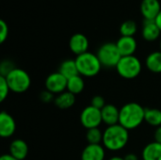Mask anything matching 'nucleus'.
<instances>
[{
  "label": "nucleus",
  "instance_id": "nucleus-1",
  "mask_svg": "<svg viewBox=\"0 0 161 160\" xmlns=\"http://www.w3.org/2000/svg\"><path fill=\"white\" fill-rule=\"evenodd\" d=\"M144 116L145 108H143V107L135 102L127 103L120 109L119 124L128 131L136 129L144 122Z\"/></svg>",
  "mask_w": 161,
  "mask_h": 160
},
{
  "label": "nucleus",
  "instance_id": "nucleus-2",
  "mask_svg": "<svg viewBox=\"0 0 161 160\" xmlns=\"http://www.w3.org/2000/svg\"><path fill=\"white\" fill-rule=\"evenodd\" d=\"M129 141L128 130L121 124L108 126L103 132V145L109 151H120L124 149Z\"/></svg>",
  "mask_w": 161,
  "mask_h": 160
},
{
  "label": "nucleus",
  "instance_id": "nucleus-3",
  "mask_svg": "<svg viewBox=\"0 0 161 160\" xmlns=\"http://www.w3.org/2000/svg\"><path fill=\"white\" fill-rule=\"evenodd\" d=\"M78 73L81 76L93 77L97 75L102 68V64L96 54L86 52L75 58Z\"/></svg>",
  "mask_w": 161,
  "mask_h": 160
},
{
  "label": "nucleus",
  "instance_id": "nucleus-4",
  "mask_svg": "<svg viewBox=\"0 0 161 160\" xmlns=\"http://www.w3.org/2000/svg\"><path fill=\"white\" fill-rule=\"evenodd\" d=\"M142 62L135 56L122 57L116 66L118 74L125 79H134L142 72Z\"/></svg>",
  "mask_w": 161,
  "mask_h": 160
},
{
  "label": "nucleus",
  "instance_id": "nucleus-5",
  "mask_svg": "<svg viewBox=\"0 0 161 160\" xmlns=\"http://www.w3.org/2000/svg\"><path fill=\"white\" fill-rule=\"evenodd\" d=\"M5 77L8 84L10 91L15 93L25 92L31 85L29 74L25 70L20 68H15Z\"/></svg>",
  "mask_w": 161,
  "mask_h": 160
},
{
  "label": "nucleus",
  "instance_id": "nucleus-6",
  "mask_svg": "<svg viewBox=\"0 0 161 160\" xmlns=\"http://www.w3.org/2000/svg\"><path fill=\"white\" fill-rule=\"evenodd\" d=\"M102 66L107 68H113L117 66L122 56L118 50L116 43L106 42L102 44L96 53Z\"/></svg>",
  "mask_w": 161,
  "mask_h": 160
},
{
  "label": "nucleus",
  "instance_id": "nucleus-7",
  "mask_svg": "<svg viewBox=\"0 0 161 160\" xmlns=\"http://www.w3.org/2000/svg\"><path fill=\"white\" fill-rule=\"evenodd\" d=\"M80 123L86 129L99 127L103 123L101 110L92 106L86 107L80 114Z\"/></svg>",
  "mask_w": 161,
  "mask_h": 160
},
{
  "label": "nucleus",
  "instance_id": "nucleus-8",
  "mask_svg": "<svg viewBox=\"0 0 161 160\" xmlns=\"http://www.w3.org/2000/svg\"><path fill=\"white\" fill-rule=\"evenodd\" d=\"M68 79L59 72L50 74L45 79V88L53 94H60L67 91Z\"/></svg>",
  "mask_w": 161,
  "mask_h": 160
},
{
  "label": "nucleus",
  "instance_id": "nucleus-9",
  "mask_svg": "<svg viewBox=\"0 0 161 160\" xmlns=\"http://www.w3.org/2000/svg\"><path fill=\"white\" fill-rule=\"evenodd\" d=\"M16 131V123L13 117L6 111L0 114V136L3 139L10 138Z\"/></svg>",
  "mask_w": 161,
  "mask_h": 160
},
{
  "label": "nucleus",
  "instance_id": "nucleus-10",
  "mask_svg": "<svg viewBox=\"0 0 161 160\" xmlns=\"http://www.w3.org/2000/svg\"><path fill=\"white\" fill-rule=\"evenodd\" d=\"M161 11L160 2L158 0H142L141 4V13L144 20H156Z\"/></svg>",
  "mask_w": 161,
  "mask_h": 160
},
{
  "label": "nucleus",
  "instance_id": "nucleus-11",
  "mask_svg": "<svg viewBox=\"0 0 161 160\" xmlns=\"http://www.w3.org/2000/svg\"><path fill=\"white\" fill-rule=\"evenodd\" d=\"M69 47L70 50L76 56L82 55L88 52L89 48V40L88 38L82 33H75L74 34L70 41H69Z\"/></svg>",
  "mask_w": 161,
  "mask_h": 160
},
{
  "label": "nucleus",
  "instance_id": "nucleus-12",
  "mask_svg": "<svg viewBox=\"0 0 161 160\" xmlns=\"http://www.w3.org/2000/svg\"><path fill=\"white\" fill-rule=\"evenodd\" d=\"M116 45L122 57L134 56L138 47L137 41L134 37H124V36H121V38L117 41Z\"/></svg>",
  "mask_w": 161,
  "mask_h": 160
},
{
  "label": "nucleus",
  "instance_id": "nucleus-13",
  "mask_svg": "<svg viewBox=\"0 0 161 160\" xmlns=\"http://www.w3.org/2000/svg\"><path fill=\"white\" fill-rule=\"evenodd\" d=\"M102 121L104 124H106L108 126L115 125L119 124L120 120V109L112 105V104H107L102 109Z\"/></svg>",
  "mask_w": 161,
  "mask_h": 160
},
{
  "label": "nucleus",
  "instance_id": "nucleus-14",
  "mask_svg": "<svg viewBox=\"0 0 161 160\" xmlns=\"http://www.w3.org/2000/svg\"><path fill=\"white\" fill-rule=\"evenodd\" d=\"M105 148L101 144H88L81 154V160H105Z\"/></svg>",
  "mask_w": 161,
  "mask_h": 160
},
{
  "label": "nucleus",
  "instance_id": "nucleus-15",
  "mask_svg": "<svg viewBox=\"0 0 161 160\" xmlns=\"http://www.w3.org/2000/svg\"><path fill=\"white\" fill-rule=\"evenodd\" d=\"M161 31L155 20H144L142 35L147 41H154L160 36Z\"/></svg>",
  "mask_w": 161,
  "mask_h": 160
},
{
  "label": "nucleus",
  "instance_id": "nucleus-16",
  "mask_svg": "<svg viewBox=\"0 0 161 160\" xmlns=\"http://www.w3.org/2000/svg\"><path fill=\"white\" fill-rule=\"evenodd\" d=\"M9 154L16 159L24 160L28 154V146L26 142L21 139L12 141L9 145Z\"/></svg>",
  "mask_w": 161,
  "mask_h": 160
},
{
  "label": "nucleus",
  "instance_id": "nucleus-17",
  "mask_svg": "<svg viewBox=\"0 0 161 160\" xmlns=\"http://www.w3.org/2000/svg\"><path fill=\"white\" fill-rule=\"evenodd\" d=\"M143 160H161V143L153 141L148 143L142 150Z\"/></svg>",
  "mask_w": 161,
  "mask_h": 160
},
{
  "label": "nucleus",
  "instance_id": "nucleus-18",
  "mask_svg": "<svg viewBox=\"0 0 161 160\" xmlns=\"http://www.w3.org/2000/svg\"><path fill=\"white\" fill-rule=\"evenodd\" d=\"M55 105L60 109H68L72 108L75 103V95L69 92L68 91L58 94L55 100Z\"/></svg>",
  "mask_w": 161,
  "mask_h": 160
},
{
  "label": "nucleus",
  "instance_id": "nucleus-19",
  "mask_svg": "<svg viewBox=\"0 0 161 160\" xmlns=\"http://www.w3.org/2000/svg\"><path fill=\"white\" fill-rule=\"evenodd\" d=\"M58 72L67 79H70L79 74L75 59H66L62 61L58 68Z\"/></svg>",
  "mask_w": 161,
  "mask_h": 160
},
{
  "label": "nucleus",
  "instance_id": "nucleus-20",
  "mask_svg": "<svg viewBox=\"0 0 161 160\" xmlns=\"http://www.w3.org/2000/svg\"><path fill=\"white\" fill-rule=\"evenodd\" d=\"M145 65L147 69L153 73L160 74L161 73V52L155 51L149 54L145 60Z\"/></svg>",
  "mask_w": 161,
  "mask_h": 160
},
{
  "label": "nucleus",
  "instance_id": "nucleus-21",
  "mask_svg": "<svg viewBox=\"0 0 161 160\" xmlns=\"http://www.w3.org/2000/svg\"><path fill=\"white\" fill-rule=\"evenodd\" d=\"M85 88V82L83 77L78 74L75 75L70 79H68V83H67V91L75 95L79 94L83 91Z\"/></svg>",
  "mask_w": 161,
  "mask_h": 160
},
{
  "label": "nucleus",
  "instance_id": "nucleus-22",
  "mask_svg": "<svg viewBox=\"0 0 161 160\" xmlns=\"http://www.w3.org/2000/svg\"><path fill=\"white\" fill-rule=\"evenodd\" d=\"M144 122L155 127L161 126V110L158 108H145Z\"/></svg>",
  "mask_w": 161,
  "mask_h": 160
},
{
  "label": "nucleus",
  "instance_id": "nucleus-23",
  "mask_svg": "<svg viewBox=\"0 0 161 160\" xmlns=\"http://www.w3.org/2000/svg\"><path fill=\"white\" fill-rule=\"evenodd\" d=\"M138 29L136 22L132 20L125 21L120 26V33L124 37H134Z\"/></svg>",
  "mask_w": 161,
  "mask_h": 160
},
{
  "label": "nucleus",
  "instance_id": "nucleus-24",
  "mask_svg": "<svg viewBox=\"0 0 161 160\" xmlns=\"http://www.w3.org/2000/svg\"><path fill=\"white\" fill-rule=\"evenodd\" d=\"M86 139L89 144H100L103 142V133L98 127L87 130Z\"/></svg>",
  "mask_w": 161,
  "mask_h": 160
},
{
  "label": "nucleus",
  "instance_id": "nucleus-25",
  "mask_svg": "<svg viewBox=\"0 0 161 160\" xmlns=\"http://www.w3.org/2000/svg\"><path fill=\"white\" fill-rule=\"evenodd\" d=\"M10 90L5 76L0 75V101L3 102L8 95Z\"/></svg>",
  "mask_w": 161,
  "mask_h": 160
},
{
  "label": "nucleus",
  "instance_id": "nucleus-26",
  "mask_svg": "<svg viewBox=\"0 0 161 160\" xmlns=\"http://www.w3.org/2000/svg\"><path fill=\"white\" fill-rule=\"evenodd\" d=\"M15 65L13 64L12 61L10 60H3L0 64V75L2 76H7L11 71L15 69Z\"/></svg>",
  "mask_w": 161,
  "mask_h": 160
},
{
  "label": "nucleus",
  "instance_id": "nucleus-27",
  "mask_svg": "<svg viewBox=\"0 0 161 160\" xmlns=\"http://www.w3.org/2000/svg\"><path fill=\"white\" fill-rule=\"evenodd\" d=\"M8 36V26L4 20H0V42L3 43Z\"/></svg>",
  "mask_w": 161,
  "mask_h": 160
},
{
  "label": "nucleus",
  "instance_id": "nucleus-28",
  "mask_svg": "<svg viewBox=\"0 0 161 160\" xmlns=\"http://www.w3.org/2000/svg\"><path fill=\"white\" fill-rule=\"evenodd\" d=\"M106 102H105V99L103 96L101 95H95L92 97V103H91V106H92L93 108H98V109H102L105 106H106Z\"/></svg>",
  "mask_w": 161,
  "mask_h": 160
},
{
  "label": "nucleus",
  "instance_id": "nucleus-29",
  "mask_svg": "<svg viewBox=\"0 0 161 160\" xmlns=\"http://www.w3.org/2000/svg\"><path fill=\"white\" fill-rule=\"evenodd\" d=\"M40 99H41V101L43 102V103H50V102H52L53 100H55L54 94H53L52 92L48 91L47 90L41 92V94H40Z\"/></svg>",
  "mask_w": 161,
  "mask_h": 160
},
{
  "label": "nucleus",
  "instance_id": "nucleus-30",
  "mask_svg": "<svg viewBox=\"0 0 161 160\" xmlns=\"http://www.w3.org/2000/svg\"><path fill=\"white\" fill-rule=\"evenodd\" d=\"M155 141L161 143V126L157 127L155 131Z\"/></svg>",
  "mask_w": 161,
  "mask_h": 160
},
{
  "label": "nucleus",
  "instance_id": "nucleus-31",
  "mask_svg": "<svg viewBox=\"0 0 161 160\" xmlns=\"http://www.w3.org/2000/svg\"><path fill=\"white\" fill-rule=\"evenodd\" d=\"M0 160H18V159H16V158H15L14 157H12L10 154H5V155L1 156Z\"/></svg>",
  "mask_w": 161,
  "mask_h": 160
},
{
  "label": "nucleus",
  "instance_id": "nucleus-32",
  "mask_svg": "<svg viewBox=\"0 0 161 160\" xmlns=\"http://www.w3.org/2000/svg\"><path fill=\"white\" fill-rule=\"evenodd\" d=\"M125 160H139V157L135 154H127L125 157Z\"/></svg>",
  "mask_w": 161,
  "mask_h": 160
},
{
  "label": "nucleus",
  "instance_id": "nucleus-33",
  "mask_svg": "<svg viewBox=\"0 0 161 160\" xmlns=\"http://www.w3.org/2000/svg\"><path fill=\"white\" fill-rule=\"evenodd\" d=\"M156 23H157V25H158V26L159 27V29H160L161 31V11L159 12V14L158 15V17L156 18Z\"/></svg>",
  "mask_w": 161,
  "mask_h": 160
},
{
  "label": "nucleus",
  "instance_id": "nucleus-34",
  "mask_svg": "<svg viewBox=\"0 0 161 160\" xmlns=\"http://www.w3.org/2000/svg\"><path fill=\"white\" fill-rule=\"evenodd\" d=\"M108 160H125V159H124V157H117V156H115V157H110Z\"/></svg>",
  "mask_w": 161,
  "mask_h": 160
},
{
  "label": "nucleus",
  "instance_id": "nucleus-35",
  "mask_svg": "<svg viewBox=\"0 0 161 160\" xmlns=\"http://www.w3.org/2000/svg\"><path fill=\"white\" fill-rule=\"evenodd\" d=\"M159 46H160V50H159V51L161 52V40H160V43H159Z\"/></svg>",
  "mask_w": 161,
  "mask_h": 160
}]
</instances>
